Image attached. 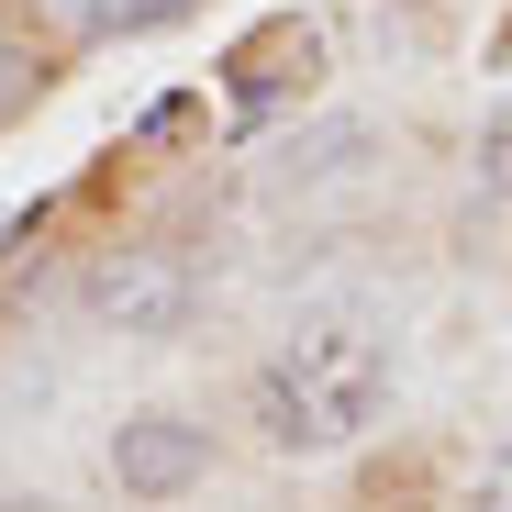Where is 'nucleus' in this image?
<instances>
[{"mask_svg":"<svg viewBox=\"0 0 512 512\" xmlns=\"http://www.w3.org/2000/svg\"><path fill=\"white\" fill-rule=\"evenodd\" d=\"M390 412V346L357 312H312L290 346L245 379V423L268 457H346Z\"/></svg>","mask_w":512,"mask_h":512,"instance_id":"f257e3e1","label":"nucleus"},{"mask_svg":"<svg viewBox=\"0 0 512 512\" xmlns=\"http://www.w3.org/2000/svg\"><path fill=\"white\" fill-rule=\"evenodd\" d=\"M90 312H101L112 334H179V323H190V268H179L167 245H123V256L90 268Z\"/></svg>","mask_w":512,"mask_h":512,"instance_id":"f03ea898","label":"nucleus"},{"mask_svg":"<svg viewBox=\"0 0 512 512\" xmlns=\"http://www.w3.org/2000/svg\"><path fill=\"white\" fill-rule=\"evenodd\" d=\"M201 468H212V435L190 412H123L112 423V479L134 501H179V490H201Z\"/></svg>","mask_w":512,"mask_h":512,"instance_id":"7ed1b4c3","label":"nucleus"},{"mask_svg":"<svg viewBox=\"0 0 512 512\" xmlns=\"http://www.w3.org/2000/svg\"><path fill=\"white\" fill-rule=\"evenodd\" d=\"M223 78H234V101H245V112L268 101V78L312 90V78H323V34H312V23H268V34H245V45H234V67H223Z\"/></svg>","mask_w":512,"mask_h":512,"instance_id":"20e7f679","label":"nucleus"},{"mask_svg":"<svg viewBox=\"0 0 512 512\" xmlns=\"http://www.w3.org/2000/svg\"><path fill=\"white\" fill-rule=\"evenodd\" d=\"M368 156V134L357 123H334V134H312V145H279L268 156V179H312V167H357Z\"/></svg>","mask_w":512,"mask_h":512,"instance_id":"39448f33","label":"nucleus"},{"mask_svg":"<svg viewBox=\"0 0 512 512\" xmlns=\"http://www.w3.org/2000/svg\"><path fill=\"white\" fill-rule=\"evenodd\" d=\"M34 90H45V56H34V34H12V23H0V123H12Z\"/></svg>","mask_w":512,"mask_h":512,"instance_id":"423d86ee","label":"nucleus"},{"mask_svg":"<svg viewBox=\"0 0 512 512\" xmlns=\"http://www.w3.org/2000/svg\"><path fill=\"white\" fill-rule=\"evenodd\" d=\"M479 179H490V201H512V101L479 123Z\"/></svg>","mask_w":512,"mask_h":512,"instance_id":"0eeeda50","label":"nucleus"},{"mask_svg":"<svg viewBox=\"0 0 512 512\" xmlns=\"http://www.w3.org/2000/svg\"><path fill=\"white\" fill-rule=\"evenodd\" d=\"M479 512H512V446H501V457L479 468Z\"/></svg>","mask_w":512,"mask_h":512,"instance_id":"6e6552de","label":"nucleus"},{"mask_svg":"<svg viewBox=\"0 0 512 512\" xmlns=\"http://www.w3.org/2000/svg\"><path fill=\"white\" fill-rule=\"evenodd\" d=\"M0 512H56V501H12V490H0Z\"/></svg>","mask_w":512,"mask_h":512,"instance_id":"1a4fd4ad","label":"nucleus"}]
</instances>
